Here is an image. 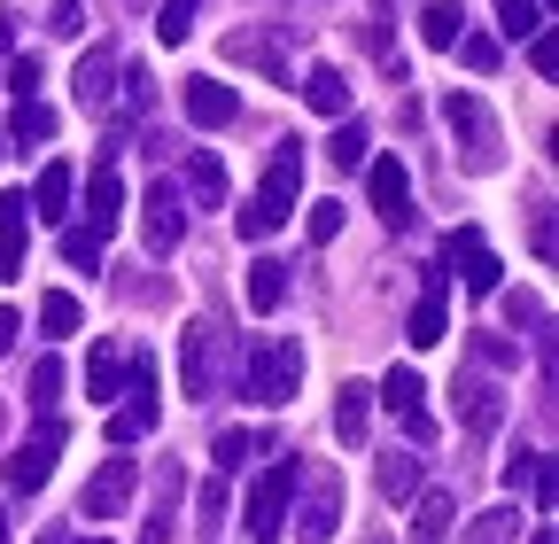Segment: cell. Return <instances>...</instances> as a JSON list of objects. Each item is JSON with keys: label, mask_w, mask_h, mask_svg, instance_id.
<instances>
[{"label": "cell", "mask_w": 559, "mask_h": 544, "mask_svg": "<svg viewBox=\"0 0 559 544\" xmlns=\"http://www.w3.org/2000/svg\"><path fill=\"white\" fill-rule=\"evenodd\" d=\"M296 194H304V141L288 132V141H272V164H264V179H257V194L241 202V241H264V234H280L296 218Z\"/></svg>", "instance_id": "1"}, {"label": "cell", "mask_w": 559, "mask_h": 544, "mask_svg": "<svg viewBox=\"0 0 559 544\" xmlns=\"http://www.w3.org/2000/svg\"><path fill=\"white\" fill-rule=\"evenodd\" d=\"M296 389H304V343L272 334V343L249 351V374H241V397H249V404L280 413V404H296Z\"/></svg>", "instance_id": "2"}, {"label": "cell", "mask_w": 559, "mask_h": 544, "mask_svg": "<svg viewBox=\"0 0 559 544\" xmlns=\"http://www.w3.org/2000/svg\"><path fill=\"white\" fill-rule=\"evenodd\" d=\"M296 483H304V459H272V474H264V483L249 490V506H241V536H249V544H272L280 529H288Z\"/></svg>", "instance_id": "3"}, {"label": "cell", "mask_w": 559, "mask_h": 544, "mask_svg": "<svg viewBox=\"0 0 559 544\" xmlns=\"http://www.w3.org/2000/svg\"><path fill=\"white\" fill-rule=\"evenodd\" d=\"M443 125L459 132V149H466V172H498L506 164V132H498V117L481 109V94H443Z\"/></svg>", "instance_id": "4"}, {"label": "cell", "mask_w": 559, "mask_h": 544, "mask_svg": "<svg viewBox=\"0 0 559 544\" xmlns=\"http://www.w3.org/2000/svg\"><path fill=\"white\" fill-rule=\"evenodd\" d=\"M62 436H70V428H62L55 413H39L32 444H24V451H9V490H16V498H32V490L47 483V474H55V451H62Z\"/></svg>", "instance_id": "5"}, {"label": "cell", "mask_w": 559, "mask_h": 544, "mask_svg": "<svg viewBox=\"0 0 559 544\" xmlns=\"http://www.w3.org/2000/svg\"><path fill=\"white\" fill-rule=\"evenodd\" d=\"M304 483H311V498L288 506V521H296L304 544H334V529H342V474H311L304 466Z\"/></svg>", "instance_id": "6"}, {"label": "cell", "mask_w": 559, "mask_h": 544, "mask_svg": "<svg viewBox=\"0 0 559 544\" xmlns=\"http://www.w3.org/2000/svg\"><path fill=\"white\" fill-rule=\"evenodd\" d=\"M218 343H226V327H218V319H187V334H179L187 397H210V381H218Z\"/></svg>", "instance_id": "7"}, {"label": "cell", "mask_w": 559, "mask_h": 544, "mask_svg": "<svg viewBox=\"0 0 559 544\" xmlns=\"http://www.w3.org/2000/svg\"><path fill=\"white\" fill-rule=\"evenodd\" d=\"M366 194H373L381 226H412V179H404L396 156H366Z\"/></svg>", "instance_id": "8"}, {"label": "cell", "mask_w": 559, "mask_h": 544, "mask_svg": "<svg viewBox=\"0 0 559 544\" xmlns=\"http://www.w3.org/2000/svg\"><path fill=\"white\" fill-rule=\"evenodd\" d=\"M132 483H140V466H132L124 451H117V459H102V474L86 483L79 513H86V521H117V513H124V498H132Z\"/></svg>", "instance_id": "9"}, {"label": "cell", "mask_w": 559, "mask_h": 544, "mask_svg": "<svg viewBox=\"0 0 559 544\" xmlns=\"http://www.w3.org/2000/svg\"><path fill=\"white\" fill-rule=\"evenodd\" d=\"M381 404L404 421V436H412V444H428V436H436V421H428V389H419V374H412V366H389Z\"/></svg>", "instance_id": "10"}, {"label": "cell", "mask_w": 559, "mask_h": 544, "mask_svg": "<svg viewBox=\"0 0 559 544\" xmlns=\"http://www.w3.org/2000/svg\"><path fill=\"white\" fill-rule=\"evenodd\" d=\"M451 264L466 272L474 296H498V281H506V264H498V249L481 241V226H459V234H451Z\"/></svg>", "instance_id": "11"}, {"label": "cell", "mask_w": 559, "mask_h": 544, "mask_svg": "<svg viewBox=\"0 0 559 544\" xmlns=\"http://www.w3.org/2000/svg\"><path fill=\"white\" fill-rule=\"evenodd\" d=\"M24 234H32V202L24 187L0 194V281H24Z\"/></svg>", "instance_id": "12"}, {"label": "cell", "mask_w": 559, "mask_h": 544, "mask_svg": "<svg viewBox=\"0 0 559 544\" xmlns=\"http://www.w3.org/2000/svg\"><path fill=\"white\" fill-rule=\"evenodd\" d=\"M117 218H124V187H117V172H109V164H94V179H86V226H79V234L109 241V234H117Z\"/></svg>", "instance_id": "13"}, {"label": "cell", "mask_w": 559, "mask_h": 544, "mask_svg": "<svg viewBox=\"0 0 559 544\" xmlns=\"http://www.w3.org/2000/svg\"><path fill=\"white\" fill-rule=\"evenodd\" d=\"M70 94H79V109H109V94H117V55H109V47H86L79 71H70Z\"/></svg>", "instance_id": "14"}, {"label": "cell", "mask_w": 559, "mask_h": 544, "mask_svg": "<svg viewBox=\"0 0 559 544\" xmlns=\"http://www.w3.org/2000/svg\"><path fill=\"white\" fill-rule=\"evenodd\" d=\"M187 117H194L202 132H218V125L241 117V94H234L226 79H187Z\"/></svg>", "instance_id": "15"}, {"label": "cell", "mask_w": 559, "mask_h": 544, "mask_svg": "<svg viewBox=\"0 0 559 544\" xmlns=\"http://www.w3.org/2000/svg\"><path fill=\"white\" fill-rule=\"evenodd\" d=\"M459 490H412V544H451Z\"/></svg>", "instance_id": "16"}, {"label": "cell", "mask_w": 559, "mask_h": 544, "mask_svg": "<svg viewBox=\"0 0 559 544\" xmlns=\"http://www.w3.org/2000/svg\"><path fill=\"white\" fill-rule=\"evenodd\" d=\"M459 421H466V436H498L506 428V389L498 381H459Z\"/></svg>", "instance_id": "17"}, {"label": "cell", "mask_w": 559, "mask_h": 544, "mask_svg": "<svg viewBox=\"0 0 559 544\" xmlns=\"http://www.w3.org/2000/svg\"><path fill=\"white\" fill-rule=\"evenodd\" d=\"M187 241V211H179V187L171 179H156L148 187V249L164 257V249H179Z\"/></svg>", "instance_id": "18"}, {"label": "cell", "mask_w": 559, "mask_h": 544, "mask_svg": "<svg viewBox=\"0 0 559 544\" xmlns=\"http://www.w3.org/2000/svg\"><path fill=\"white\" fill-rule=\"evenodd\" d=\"M366 428H373V389H366V381H342V389H334V444L358 451Z\"/></svg>", "instance_id": "19"}, {"label": "cell", "mask_w": 559, "mask_h": 544, "mask_svg": "<svg viewBox=\"0 0 559 544\" xmlns=\"http://www.w3.org/2000/svg\"><path fill=\"white\" fill-rule=\"evenodd\" d=\"M124 374H132V351L124 343H94L86 351V397L102 404V397H124Z\"/></svg>", "instance_id": "20"}, {"label": "cell", "mask_w": 559, "mask_h": 544, "mask_svg": "<svg viewBox=\"0 0 559 544\" xmlns=\"http://www.w3.org/2000/svg\"><path fill=\"white\" fill-rule=\"evenodd\" d=\"M404 334H412V343H419V351H436V343H443V334H451V311H443V272H428V296H419V304H412V319H404Z\"/></svg>", "instance_id": "21"}, {"label": "cell", "mask_w": 559, "mask_h": 544, "mask_svg": "<svg viewBox=\"0 0 559 544\" xmlns=\"http://www.w3.org/2000/svg\"><path fill=\"white\" fill-rule=\"evenodd\" d=\"M226 62H257L272 86H288V55H280L264 32H226Z\"/></svg>", "instance_id": "22"}, {"label": "cell", "mask_w": 559, "mask_h": 544, "mask_svg": "<svg viewBox=\"0 0 559 544\" xmlns=\"http://www.w3.org/2000/svg\"><path fill=\"white\" fill-rule=\"evenodd\" d=\"M241 296H249V311H280V304H288V264H280V257H257L249 281H241Z\"/></svg>", "instance_id": "23"}, {"label": "cell", "mask_w": 559, "mask_h": 544, "mask_svg": "<svg viewBox=\"0 0 559 544\" xmlns=\"http://www.w3.org/2000/svg\"><path fill=\"white\" fill-rule=\"evenodd\" d=\"M24 202H32V218L62 226V218H70V164H47V172H39V187H32Z\"/></svg>", "instance_id": "24"}, {"label": "cell", "mask_w": 559, "mask_h": 544, "mask_svg": "<svg viewBox=\"0 0 559 544\" xmlns=\"http://www.w3.org/2000/svg\"><path fill=\"white\" fill-rule=\"evenodd\" d=\"M304 102H311L319 117H349V79L334 71V62H319V71L304 79Z\"/></svg>", "instance_id": "25"}, {"label": "cell", "mask_w": 559, "mask_h": 544, "mask_svg": "<svg viewBox=\"0 0 559 544\" xmlns=\"http://www.w3.org/2000/svg\"><path fill=\"white\" fill-rule=\"evenodd\" d=\"M171 498H179V466H156V513L140 521V544H171Z\"/></svg>", "instance_id": "26"}, {"label": "cell", "mask_w": 559, "mask_h": 544, "mask_svg": "<svg viewBox=\"0 0 559 544\" xmlns=\"http://www.w3.org/2000/svg\"><path fill=\"white\" fill-rule=\"evenodd\" d=\"M187 194H194V202H210V211L226 202V164L210 156V149H194V156H187Z\"/></svg>", "instance_id": "27"}, {"label": "cell", "mask_w": 559, "mask_h": 544, "mask_svg": "<svg viewBox=\"0 0 559 544\" xmlns=\"http://www.w3.org/2000/svg\"><path fill=\"white\" fill-rule=\"evenodd\" d=\"M459 32H466L459 0H428V9H419V39H428V47H459Z\"/></svg>", "instance_id": "28"}, {"label": "cell", "mask_w": 559, "mask_h": 544, "mask_svg": "<svg viewBox=\"0 0 559 544\" xmlns=\"http://www.w3.org/2000/svg\"><path fill=\"white\" fill-rule=\"evenodd\" d=\"M412 490H419V451H389V459H381V498L404 506Z\"/></svg>", "instance_id": "29"}, {"label": "cell", "mask_w": 559, "mask_h": 544, "mask_svg": "<svg viewBox=\"0 0 559 544\" xmlns=\"http://www.w3.org/2000/svg\"><path fill=\"white\" fill-rule=\"evenodd\" d=\"M194 16H202V0H164V9H156V39L164 47H187L194 39Z\"/></svg>", "instance_id": "30"}, {"label": "cell", "mask_w": 559, "mask_h": 544, "mask_svg": "<svg viewBox=\"0 0 559 544\" xmlns=\"http://www.w3.org/2000/svg\"><path fill=\"white\" fill-rule=\"evenodd\" d=\"M79 319H86V311H79V296H70V288H47V296H39V327H47V334H79Z\"/></svg>", "instance_id": "31"}, {"label": "cell", "mask_w": 559, "mask_h": 544, "mask_svg": "<svg viewBox=\"0 0 559 544\" xmlns=\"http://www.w3.org/2000/svg\"><path fill=\"white\" fill-rule=\"evenodd\" d=\"M513 536H521V513H513V506H489L459 544H513Z\"/></svg>", "instance_id": "32"}, {"label": "cell", "mask_w": 559, "mask_h": 544, "mask_svg": "<svg viewBox=\"0 0 559 544\" xmlns=\"http://www.w3.org/2000/svg\"><path fill=\"white\" fill-rule=\"evenodd\" d=\"M498 24H506V39H536L544 32V0H498Z\"/></svg>", "instance_id": "33"}, {"label": "cell", "mask_w": 559, "mask_h": 544, "mask_svg": "<svg viewBox=\"0 0 559 544\" xmlns=\"http://www.w3.org/2000/svg\"><path fill=\"white\" fill-rule=\"evenodd\" d=\"M9 132H16V149H24V141L39 149V141H55V109H47V102H16V125H9Z\"/></svg>", "instance_id": "34"}, {"label": "cell", "mask_w": 559, "mask_h": 544, "mask_svg": "<svg viewBox=\"0 0 559 544\" xmlns=\"http://www.w3.org/2000/svg\"><path fill=\"white\" fill-rule=\"evenodd\" d=\"M326 156H334V172H358V164L373 156V141H366V125H349V117H342V132H334V149H326Z\"/></svg>", "instance_id": "35"}, {"label": "cell", "mask_w": 559, "mask_h": 544, "mask_svg": "<svg viewBox=\"0 0 559 544\" xmlns=\"http://www.w3.org/2000/svg\"><path fill=\"white\" fill-rule=\"evenodd\" d=\"M194 521H202V536H210V529L226 521V474H210V483L194 490Z\"/></svg>", "instance_id": "36"}, {"label": "cell", "mask_w": 559, "mask_h": 544, "mask_svg": "<svg viewBox=\"0 0 559 544\" xmlns=\"http://www.w3.org/2000/svg\"><path fill=\"white\" fill-rule=\"evenodd\" d=\"M249 451H257V436H249V428H226V436H218V459H210V474H234V466H249Z\"/></svg>", "instance_id": "37"}, {"label": "cell", "mask_w": 559, "mask_h": 544, "mask_svg": "<svg viewBox=\"0 0 559 544\" xmlns=\"http://www.w3.org/2000/svg\"><path fill=\"white\" fill-rule=\"evenodd\" d=\"M459 62H466V71H498V39H489V32H459Z\"/></svg>", "instance_id": "38"}, {"label": "cell", "mask_w": 559, "mask_h": 544, "mask_svg": "<svg viewBox=\"0 0 559 544\" xmlns=\"http://www.w3.org/2000/svg\"><path fill=\"white\" fill-rule=\"evenodd\" d=\"M55 397H62V358H39V366H32V404H39V413H55Z\"/></svg>", "instance_id": "39"}, {"label": "cell", "mask_w": 559, "mask_h": 544, "mask_svg": "<svg viewBox=\"0 0 559 544\" xmlns=\"http://www.w3.org/2000/svg\"><path fill=\"white\" fill-rule=\"evenodd\" d=\"M9 94L16 102H39V55H9Z\"/></svg>", "instance_id": "40"}, {"label": "cell", "mask_w": 559, "mask_h": 544, "mask_svg": "<svg viewBox=\"0 0 559 544\" xmlns=\"http://www.w3.org/2000/svg\"><path fill=\"white\" fill-rule=\"evenodd\" d=\"M47 32H55V39H79V32H86V0H55V9H47Z\"/></svg>", "instance_id": "41"}, {"label": "cell", "mask_w": 559, "mask_h": 544, "mask_svg": "<svg viewBox=\"0 0 559 544\" xmlns=\"http://www.w3.org/2000/svg\"><path fill=\"white\" fill-rule=\"evenodd\" d=\"M62 257L79 264V272H102V241H94V234H79V226L62 234Z\"/></svg>", "instance_id": "42"}, {"label": "cell", "mask_w": 559, "mask_h": 544, "mask_svg": "<svg viewBox=\"0 0 559 544\" xmlns=\"http://www.w3.org/2000/svg\"><path fill=\"white\" fill-rule=\"evenodd\" d=\"M304 226H311V241H334V234H342V202H334V194L311 202V218H304Z\"/></svg>", "instance_id": "43"}, {"label": "cell", "mask_w": 559, "mask_h": 544, "mask_svg": "<svg viewBox=\"0 0 559 544\" xmlns=\"http://www.w3.org/2000/svg\"><path fill=\"white\" fill-rule=\"evenodd\" d=\"M124 102H132V109H156V79H148V62H132V71H124Z\"/></svg>", "instance_id": "44"}, {"label": "cell", "mask_w": 559, "mask_h": 544, "mask_svg": "<svg viewBox=\"0 0 559 544\" xmlns=\"http://www.w3.org/2000/svg\"><path fill=\"white\" fill-rule=\"evenodd\" d=\"M474 358H481V366H513L521 351L506 343V334H474Z\"/></svg>", "instance_id": "45"}, {"label": "cell", "mask_w": 559, "mask_h": 544, "mask_svg": "<svg viewBox=\"0 0 559 544\" xmlns=\"http://www.w3.org/2000/svg\"><path fill=\"white\" fill-rule=\"evenodd\" d=\"M506 483H513V490L536 483V451H513V459H506Z\"/></svg>", "instance_id": "46"}, {"label": "cell", "mask_w": 559, "mask_h": 544, "mask_svg": "<svg viewBox=\"0 0 559 544\" xmlns=\"http://www.w3.org/2000/svg\"><path fill=\"white\" fill-rule=\"evenodd\" d=\"M528 249H536V257H551V211H536V218H528Z\"/></svg>", "instance_id": "47"}, {"label": "cell", "mask_w": 559, "mask_h": 544, "mask_svg": "<svg viewBox=\"0 0 559 544\" xmlns=\"http://www.w3.org/2000/svg\"><path fill=\"white\" fill-rule=\"evenodd\" d=\"M16 334H24V319H16L9 304H0V358H9V351H16Z\"/></svg>", "instance_id": "48"}, {"label": "cell", "mask_w": 559, "mask_h": 544, "mask_svg": "<svg viewBox=\"0 0 559 544\" xmlns=\"http://www.w3.org/2000/svg\"><path fill=\"white\" fill-rule=\"evenodd\" d=\"M39 544H70V536H62V529H47V536H39Z\"/></svg>", "instance_id": "49"}, {"label": "cell", "mask_w": 559, "mask_h": 544, "mask_svg": "<svg viewBox=\"0 0 559 544\" xmlns=\"http://www.w3.org/2000/svg\"><path fill=\"white\" fill-rule=\"evenodd\" d=\"M528 544H551V529H528Z\"/></svg>", "instance_id": "50"}, {"label": "cell", "mask_w": 559, "mask_h": 544, "mask_svg": "<svg viewBox=\"0 0 559 544\" xmlns=\"http://www.w3.org/2000/svg\"><path fill=\"white\" fill-rule=\"evenodd\" d=\"M0 436H9V404H0Z\"/></svg>", "instance_id": "51"}, {"label": "cell", "mask_w": 559, "mask_h": 544, "mask_svg": "<svg viewBox=\"0 0 559 544\" xmlns=\"http://www.w3.org/2000/svg\"><path fill=\"white\" fill-rule=\"evenodd\" d=\"M0 544H9V521H0Z\"/></svg>", "instance_id": "52"}, {"label": "cell", "mask_w": 559, "mask_h": 544, "mask_svg": "<svg viewBox=\"0 0 559 544\" xmlns=\"http://www.w3.org/2000/svg\"><path fill=\"white\" fill-rule=\"evenodd\" d=\"M86 544H109V536H86Z\"/></svg>", "instance_id": "53"}, {"label": "cell", "mask_w": 559, "mask_h": 544, "mask_svg": "<svg viewBox=\"0 0 559 544\" xmlns=\"http://www.w3.org/2000/svg\"><path fill=\"white\" fill-rule=\"evenodd\" d=\"M0 149H9V141H0Z\"/></svg>", "instance_id": "54"}]
</instances>
